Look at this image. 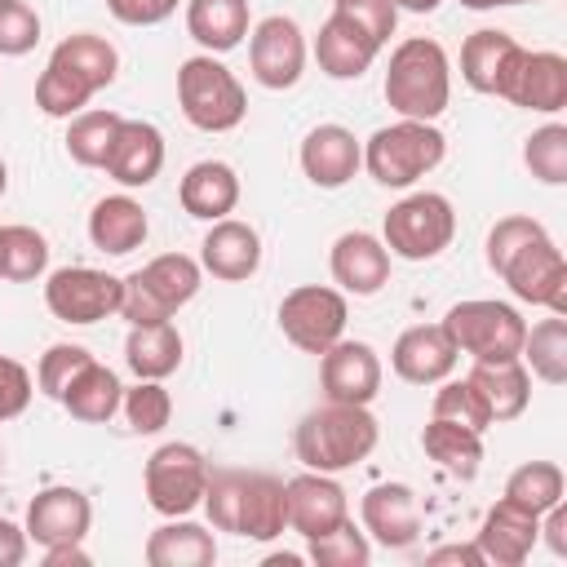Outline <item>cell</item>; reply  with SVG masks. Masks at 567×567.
<instances>
[{"label": "cell", "instance_id": "f5cc1de1", "mask_svg": "<svg viewBox=\"0 0 567 567\" xmlns=\"http://www.w3.org/2000/svg\"><path fill=\"white\" fill-rule=\"evenodd\" d=\"M425 563H430V567H443V563L487 567V563H483V554H478V545H439V549H430V554H425Z\"/></svg>", "mask_w": 567, "mask_h": 567}, {"label": "cell", "instance_id": "cb8c5ba5", "mask_svg": "<svg viewBox=\"0 0 567 567\" xmlns=\"http://www.w3.org/2000/svg\"><path fill=\"white\" fill-rule=\"evenodd\" d=\"M199 266L213 279H226V284L252 279L257 266H261V235H257V226H248L239 217L208 221V235L199 244Z\"/></svg>", "mask_w": 567, "mask_h": 567}, {"label": "cell", "instance_id": "bcb514c9", "mask_svg": "<svg viewBox=\"0 0 567 567\" xmlns=\"http://www.w3.org/2000/svg\"><path fill=\"white\" fill-rule=\"evenodd\" d=\"M89 359H93V354H89L84 346H71V341L49 346V350L40 354V368H35V385H40V394L62 399V390L71 385V377H75Z\"/></svg>", "mask_w": 567, "mask_h": 567}, {"label": "cell", "instance_id": "83f0119b", "mask_svg": "<svg viewBox=\"0 0 567 567\" xmlns=\"http://www.w3.org/2000/svg\"><path fill=\"white\" fill-rule=\"evenodd\" d=\"M177 199H182V208H186L190 217H199V221H221V217H230L235 204H239V173H235L230 164H221V159H199V164H190V168L182 173Z\"/></svg>", "mask_w": 567, "mask_h": 567}, {"label": "cell", "instance_id": "4dcf8cb0", "mask_svg": "<svg viewBox=\"0 0 567 567\" xmlns=\"http://www.w3.org/2000/svg\"><path fill=\"white\" fill-rule=\"evenodd\" d=\"M146 563L151 567H213L217 563V540L204 523L168 518L146 536Z\"/></svg>", "mask_w": 567, "mask_h": 567}, {"label": "cell", "instance_id": "f546056e", "mask_svg": "<svg viewBox=\"0 0 567 567\" xmlns=\"http://www.w3.org/2000/svg\"><path fill=\"white\" fill-rule=\"evenodd\" d=\"M182 332L173 319L159 323H133L124 337V363L137 381H164L182 368Z\"/></svg>", "mask_w": 567, "mask_h": 567}, {"label": "cell", "instance_id": "db71d44e", "mask_svg": "<svg viewBox=\"0 0 567 567\" xmlns=\"http://www.w3.org/2000/svg\"><path fill=\"white\" fill-rule=\"evenodd\" d=\"M44 567H89V549H84V540L44 545Z\"/></svg>", "mask_w": 567, "mask_h": 567}, {"label": "cell", "instance_id": "277c9868", "mask_svg": "<svg viewBox=\"0 0 567 567\" xmlns=\"http://www.w3.org/2000/svg\"><path fill=\"white\" fill-rule=\"evenodd\" d=\"M381 89L399 120H439L452 102V62H447L443 44L430 35L399 40Z\"/></svg>", "mask_w": 567, "mask_h": 567}, {"label": "cell", "instance_id": "7c38bea8", "mask_svg": "<svg viewBox=\"0 0 567 567\" xmlns=\"http://www.w3.org/2000/svg\"><path fill=\"white\" fill-rule=\"evenodd\" d=\"M120 297H124V279H115L97 266H62L44 279L49 315L62 323H80V328L120 315Z\"/></svg>", "mask_w": 567, "mask_h": 567}, {"label": "cell", "instance_id": "e0dca14e", "mask_svg": "<svg viewBox=\"0 0 567 567\" xmlns=\"http://www.w3.org/2000/svg\"><path fill=\"white\" fill-rule=\"evenodd\" d=\"M536 540H540V514H532L527 505H518L509 496H501L483 514V527L474 536L487 567H523L532 558Z\"/></svg>", "mask_w": 567, "mask_h": 567}, {"label": "cell", "instance_id": "680465c9", "mask_svg": "<svg viewBox=\"0 0 567 567\" xmlns=\"http://www.w3.org/2000/svg\"><path fill=\"white\" fill-rule=\"evenodd\" d=\"M4 190H9V164L0 159V199H4Z\"/></svg>", "mask_w": 567, "mask_h": 567}, {"label": "cell", "instance_id": "52a82bcc", "mask_svg": "<svg viewBox=\"0 0 567 567\" xmlns=\"http://www.w3.org/2000/svg\"><path fill=\"white\" fill-rule=\"evenodd\" d=\"M204 284V266L186 252H159L151 257L142 270H133L124 279V297H120V315L133 323H159L173 319L186 301H195Z\"/></svg>", "mask_w": 567, "mask_h": 567}, {"label": "cell", "instance_id": "b9f144b4", "mask_svg": "<svg viewBox=\"0 0 567 567\" xmlns=\"http://www.w3.org/2000/svg\"><path fill=\"white\" fill-rule=\"evenodd\" d=\"M430 416H443V421H456V425H470V430H487L492 425L487 403H483V394H478V385L470 377H461V381L443 377L439 390H434Z\"/></svg>", "mask_w": 567, "mask_h": 567}, {"label": "cell", "instance_id": "7a4b0ae2", "mask_svg": "<svg viewBox=\"0 0 567 567\" xmlns=\"http://www.w3.org/2000/svg\"><path fill=\"white\" fill-rule=\"evenodd\" d=\"M204 514L217 532L244 540H275L288 532V496L284 478L261 470H217L204 487Z\"/></svg>", "mask_w": 567, "mask_h": 567}, {"label": "cell", "instance_id": "9a60e30c", "mask_svg": "<svg viewBox=\"0 0 567 567\" xmlns=\"http://www.w3.org/2000/svg\"><path fill=\"white\" fill-rule=\"evenodd\" d=\"M319 385L332 403H359L368 408L381 394V359L368 341L341 337L319 354Z\"/></svg>", "mask_w": 567, "mask_h": 567}, {"label": "cell", "instance_id": "6da1fadb", "mask_svg": "<svg viewBox=\"0 0 567 567\" xmlns=\"http://www.w3.org/2000/svg\"><path fill=\"white\" fill-rule=\"evenodd\" d=\"M115 75H120L115 44L106 35L75 31L49 53V62H44V71L35 80V106L49 120H71V115H80L89 106L93 93L115 84Z\"/></svg>", "mask_w": 567, "mask_h": 567}, {"label": "cell", "instance_id": "ee69618b", "mask_svg": "<svg viewBox=\"0 0 567 567\" xmlns=\"http://www.w3.org/2000/svg\"><path fill=\"white\" fill-rule=\"evenodd\" d=\"M40 44V13L27 0H0V58H22Z\"/></svg>", "mask_w": 567, "mask_h": 567}, {"label": "cell", "instance_id": "681fc988", "mask_svg": "<svg viewBox=\"0 0 567 567\" xmlns=\"http://www.w3.org/2000/svg\"><path fill=\"white\" fill-rule=\"evenodd\" d=\"M182 0H106L111 18L124 22V27H159L177 13Z\"/></svg>", "mask_w": 567, "mask_h": 567}, {"label": "cell", "instance_id": "5b68a950", "mask_svg": "<svg viewBox=\"0 0 567 567\" xmlns=\"http://www.w3.org/2000/svg\"><path fill=\"white\" fill-rule=\"evenodd\" d=\"M447 155V137L434 128V120H394L381 124L363 142V168L385 190H408L425 173H434Z\"/></svg>", "mask_w": 567, "mask_h": 567}, {"label": "cell", "instance_id": "e575fe53", "mask_svg": "<svg viewBox=\"0 0 567 567\" xmlns=\"http://www.w3.org/2000/svg\"><path fill=\"white\" fill-rule=\"evenodd\" d=\"M421 447L439 470H447L452 478H465V483L483 465V430H470V425H456L443 416H430V425L421 430Z\"/></svg>", "mask_w": 567, "mask_h": 567}, {"label": "cell", "instance_id": "f6af8a7d", "mask_svg": "<svg viewBox=\"0 0 567 567\" xmlns=\"http://www.w3.org/2000/svg\"><path fill=\"white\" fill-rule=\"evenodd\" d=\"M545 235V226L536 221V217H523V213H509V217H501L492 230H487V244H483V257H487V266L492 270H501L523 244H532V239H540Z\"/></svg>", "mask_w": 567, "mask_h": 567}, {"label": "cell", "instance_id": "1f68e13d", "mask_svg": "<svg viewBox=\"0 0 567 567\" xmlns=\"http://www.w3.org/2000/svg\"><path fill=\"white\" fill-rule=\"evenodd\" d=\"M248 31V0H186V35L204 53H230Z\"/></svg>", "mask_w": 567, "mask_h": 567}, {"label": "cell", "instance_id": "60d3db41", "mask_svg": "<svg viewBox=\"0 0 567 567\" xmlns=\"http://www.w3.org/2000/svg\"><path fill=\"white\" fill-rule=\"evenodd\" d=\"M523 164H527V173H532L536 182L563 186V182H567V124L549 120V124H540L536 133H527V142H523Z\"/></svg>", "mask_w": 567, "mask_h": 567}, {"label": "cell", "instance_id": "30bf717a", "mask_svg": "<svg viewBox=\"0 0 567 567\" xmlns=\"http://www.w3.org/2000/svg\"><path fill=\"white\" fill-rule=\"evenodd\" d=\"M208 474H213L208 456L195 443H159L146 456V470H142L146 505L155 514H164V518H182V514L199 509Z\"/></svg>", "mask_w": 567, "mask_h": 567}, {"label": "cell", "instance_id": "8d00e7d4", "mask_svg": "<svg viewBox=\"0 0 567 567\" xmlns=\"http://www.w3.org/2000/svg\"><path fill=\"white\" fill-rule=\"evenodd\" d=\"M49 270V239L35 226H0V279L31 284Z\"/></svg>", "mask_w": 567, "mask_h": 567}, {"label": "cell", "instance_id": "836d02e7", "mask_svg": "<svg viewBox=\"0 0 567 567\" xmlns=\"http://www.w3.org/2000/svg\"><path fill=\"white\" fill-rule=\"evenodd\" d=\"M120 399H124L120 377H115L106 363L89 359V363L71 377V385L62 390V399H58V403H62L75 421H84V425H106V421L120 412Z\"/></svg>", "mask_w": 567, "mask_h": 567}, {"label": "cell", "instance_id": "d4e9b609", "mask_svg": "<svg viewBox=\"0 0 567 567\" xmlns=\"http://www.w3.org/2000/svg\"><path fill=\"white\" fill-rule=\"evenodd\" d=\"M106 177H115L120 186H151L164 168V133L151 120H120L115 142L106 151Z\"/></svg>", "mask_w": 567, "mask_h": 567}, {"label": "cell", "instance_id": "7bdbcfd3", "mask_svg": "<svg viewBox=\"0 0 567 567\" xmlns=\"http://www.w3.org/2000/svg\"><path fill=\"white\" fill-rule=\"evenodd\" d=\"M120 412H124L133 434H159L173 416V394L164 390V381H137L124 390Z\"/></svg>", "mask_w": 567, "mask_h": 567}, {"label": "cell", "instance_id": "c3c4849f", "mask_svg": "<svg viewBox=\"0 0 567 567\" xmlns=\"http://www.w3.org/2000/svg\"><path fill=\"white\" fill-rule=\"evenodd\" d=\"M31 394H35L31 372H27L18 359L0 354V425H4V421H13V416H22V412H27V403H31Z\"/></svg>", "mask_w": 567, "mask_h": 567}, {"label": "cell", "instance_id": "91938a15", "mask_svg": "<svg viewBox=\"0 0 567 567\" xmlns=\"http://www.w3.org/2000/svg\"><path fill=\"white\" fill-rule=\"evenodd\" d=\"M509 4H536V0H509Z\"/></svg>", "mask_w": 567, "mask_h": 567}, {"label": "cell", "instance_id": "94428289", "mask_svg": "<svg viewBox=\"0 0 567 567\" xmlns=\"http://www.w3.org/2000/svg\"><path fill=\"white\" fill-rule=\"evenodd\" d=\"M0 465H4V452H0Z\"/></svg>", "mask_w": 567, "mask_h": 567}, {"label": "cell", "instance_id": "4316f807", "mask_svg": "<svg viewBox=\"0 0 567 567\" xmlns=\"http://www.w3.org/2000/svg\"><path fill=\"white\" fill-rule=\"evenodd\" d=\"M505 102H514L523 111L558 115L567 106V58L554 53V49L523 53V62H518V71L505 89Z\"/></svg>", "mask_w": 567, "mask_h": 567}, {"label": "cell", "instance_id": "7dc6e473", "mask_svg": "<svg viewBox=\"0 0 567 567\" xmlns=\"http://www.w3.org/2000/svg\"><path fill=\"white\" fill-rule=\"evenodd\" d=\"M332 9L346 13L350 22H359L381 49L390 44V35H394V27H399V9H394V0H332Z\"/></svg>", "mask_w": 567, "mask_h": 567}, {"label": "cell", "instance_id": "3957f363", "mask_svg": "<svg viewBox=\"0 0 567 567\" xmlns=\"http://www.w3.org/2000/svg\"><path fill=\"white\" fill-rule=\"evenodd\" d=\"M377 439H381V425H377V416L368 408L323 399L319 408H310L297 421L292 452H297V461L306 470L341 474V470H354L359 461H368Z\"/></svg>", "mask_w": 567, "mask_h": 567}, {"label": "cell", "instance_id": "8fae6325", "mask_svg": "<svg viewBox=\"0 0 567 567\" xmlns=\"http://www.w3.org/2000/svg\"><path fill=\"white\" fill-rule=\"evenodd\" d=\"M346 319H350L346 292L328 284H301L279 301V332L306 354H323L332 341H341Z\"/></svg>", "mask_w": 567, "mask_h": 567}, {"label": "cell", "instance_id": "44dd1931", "mask_svg": "<svg viewBox=\"0 0 567 567\" xmlns=\"http://www.w3.org/2000/svg\"><path fill=\"white\" fill-rule=\"evenodd\" d=\"M328 270L341 292L377 297L390 284V248L368 230H346V235H337V244L328 252Z\"/></svg>", "mask_w": 567, "mask_h": 567}, {"label": "cell", "instance_id": "7402d4cb", "mask_svg": "<svg viewBox=\"0 0 567 567\" xmlns=\"http://www.w3.org/2000/svg\"><path fill=\"white\" fill-rule=\"evenodd\" d=\"M390 368L408 385H439L456 368V346L443 332V323H416V328L399 332V341L390 350Z\"/></svg>", "mask_w": 567, "mask_h": 567}, {"label": "cell", "instance_id": "d6a6232c", "mask_svg": "<svg viewBox=\"0 0 567 567\" xmlns=\"http://www.w3.org/2000/svg\"><path fill=\"white\" fill-rule=\"evenodd\" d=\"M470 381L478 385L487 416L492 421H518L532 403V372L523 359H505V363H474Z\"/></svg>", "mask_w": 567, "mask_h": 567}, {"label": "cell", "instance_id": "74e56055", "mask_svg": "<svg viewBox=\"0 0 567 567\" xmlns=\"http://www.w3.org/2000/svg\"><path fill=\"white\" fill-rule=\"evenodd\" d=\"M124 115L115 111H80L66 120V155L80 164V168H102L106 164V151L115 142V128H120Z\"/></svg>", "mask_w": 567, "mask_h": 567}, {"label": "cell", "instance_id": "484cf974", "mask_svg": "<svg viewBox=\"0 0 567 567\" xmlns=\"http://www.w3.org/2000/svg\"><path fill=\"white\" fill-rule=\"evenodd\" d=\"M377 53H381V44L337 9L323 18V27L315 35V62L328 80H359L377 62Z\"/></svg>", "mask_w": 567, "mask_h": 567}, {"label": "cell", "instance_id": "4fadbf2b", "mask_svg": "<svg viewBox=\"0 0 567 567\" xmlns=\"http://www.w3.org/2000/svg\"><path fill=\"white\" fill-rule=\"evenodd\" d=\"M509 292L527 306H545L549 315H567V257L549 239V230L532 244H523L501 270H496Z\"/></svg>", "mask_w": 567, "mask_h": 567}, {"label": "cell", "instance_id": "11a10c76", "mask_svg": "<svg viewBox=\"0 0 567 567\" xmlns=\"http://www.w3.org/2000/svg\"><path fill=\"white\" fill-rule=\"evenodd\" d=\"M443 0H394V9L399 13H434Z\"/></svg>", "mask_w": 567, "mask_h": 567}, {"label": "cell", "instance_id": "2e32d148", "mask_svg": "<svg viewBox=\"0 0 567 567\" xmlns=\"http://www.w3.org/2000/svg\"><path fill=\"white\" fill-rule=\"evenodd\" d=\"M284 496H288V532H297L301 540L323 536L350 518V501L337 474H319V470L292 474L284 483Z\"/></svg>", "mask_w": 567, "mask_h": 567}, {"label": "cell", "instance_id": "ac0fdd59", "mask_svg": "<svg viewBox=\"0 0 567 567\" xmlns=\"http://www.w3.org/2000/svg\"><path fill=\"white\" fill-rule=\"evenodd\" d=\"M359 527L385 549H408L421 536V501L408 483H377L359 501Z\"/></svg>", "mask_w": 567, "mask_h": 567}, {"label": "cell", "instance_id": "d6986e66", "mask_svg": "<svg viewBox=\"0 0 567 567\" xmlns=\"http://www.w3.org/2000/svg\"><path fill=\"white\" fill-rule=\"evenodd\" d=\"M523 44L509 35V31H496V27H478L465 35L461 44V80L474 89V93H487V97H505L518 62H523Z\"/></svg>", "mask_w": 567, "mask_h": 567}, {"label": "cell", "instance_id": "8992f818", "mask_svg": "<svg viewBox=\"0 0 567 567\" xmlns=\"http://www.w3.org/2000/svg\"><path fill=\"white\" fill-rule=\"evenodd\" d=\"M177 106L199 133H230L248 115V93L217 53H195L177 66Z\"/></svg>", "mask_w": 567, "mask_h": 567}, {"label": "cell", "instance_id": "f1b7e54d", "mask_svg": "<svg viewBox=\"0 0 567 567\" xmlns=\"http://www.w3.org/2000/svg\"><path fill=\"white\" fill-rule=\"evenodd\" d=\"M151 235V221H146V208L133 199V195H106L93 204L89 213V239L97 252L106 257H124L133 248H142Z\"/></svg>", "mask_w": 567, "mask_h": 567}, {"label": "cell", "instance_id": "603a6c76", "mask_svg": "<svg viewBox=\"0 0 567 567\" xmlns=\"http://www.w3.org/2000/svg\"><path fill=\"white\" fill-rule=\"evenodd\" d=\"M93 523V505L80 487H44L27 505V540L35 545H62V540H84Z\"/></svg>", "mask_w": 567, "mask_h": 567}, {"label": "cell", "instance_id": "5bb4252c", "mask_svg": "<svg viewBox=\"0 0 567 567\" xmlns=\"http://www.w3.org/2000/svg\"><path fill=\"white\" fill-rule=\"evenodd\" d=\"M248 71L261 89L284 93L306 75V35L292 18L270 13L248 31Z\"/></svg>", "mask_w": 567, "mask_h": 567}, {"label": "cell", "instance_id": "f907efd6", "mask_svg": "<svg viewBox=\"0 0 567 567\" xmlns=\"http://www.w3.org/2000/svg\"><path fill=\"white\" fill-rule=\"evenodd\" d=\"M540 540L549 545L554 558H567V505L554 501L545 514H540Z\"/></svg>", "mask_w": 567, "mask_h": 567}, {"label": "cell", "instance_id": "816d5d0a", "mask_svg": "<svg viewBox=\"0 0 567 567\" xmlns=\"http://www.w3.org/2000/svg\"><path fill=\"white\" fill-rule=\"evenodd\" d=\"M27 558V527L0 518V567H18Z\"/></svg>", "mask_w": 567, "mask_h": 567}, {"label": "cell", "instance_id": "6f0895ef", "mask_svg": "<svg viewBox=\"0 0 567 567\" xmlns=\"http://www.w3.org/2000/svg\"><path fill=\"white\" fill-rule=\"evenodd\" d=\"M266 563H270V567H297L301 558H297V554H270Z\"/></svg>", "mask_w": 567, "mask_h": 567}, {"label": "cell", "instance_id": "ab89813d", "mask_svg": "<svg viewBox=\"0 0 567 567\" xmlns=\"http://www.w3.org/2000/svg\"><path fill=\"white\" fill-rule=\"evenodd\" d=\"M306 558L315 567H368L372 563V540L363 527H354V518H346L341 527L310 536L306 540Z\"/></svg>", "mask_w": 567, "mask_h": 567}, {"label": "cell", "instance_id": "ba28073f", "mask_svg": "<svg viewBox=\"0 0 567 567\" xmlns=\"http://www.w3.org/2000/svg\"><path fill=\"white\" fill-rule=\"evenodd\" d=\"M443 332L452 337L456 354H470L474 363H505L523 354V337H527V319L496 297H470L456 301L443 315Z\"/></svg>", "mask_w": 567, "mask_h": 567}, {"label": "cell", "instance_id": "9c48e42d", "mask_svg": "<svg viewBox=\"0 0 567 567\" xmlns=\"http://www.w3.org/2000/svg\"><path fill=\"white\" fill-rule=\"evenodd\" d=\"M456 235V213L452 199L439 190H412L399 204H390L385 221H381V244L390 248V257L403 261H434Z\"/></svg>", "mask_w": 567, "mask_h": 567}, {"label": "cell", "instance_id": "f35d334b", "mask_svg": "<svg viewBox=\"0 0 567 567\" xmlns=\"http://www.w3.org/2000/svg\"><path fill=\"white\" fill-rule=\"evenodd\" d=\"M563 492H567V478H563V470L554 461H523L505 478V496L527 505L532 514H545L554 501H563Z\"/></svg>", "mask_w": 567, "mask_h": 567}, {"label": "cell", "instance_id": "ffe728a7", "mask_svg": "<svg viewBox=\"0 0 567 567\" xmlns=\"http://www.w3.org/2000/svg\"><path fill=\"white\" fill-rule=\"evenodd\" d=\"M301 173L319 190H341L359 168H363V142L346 124H315L301 137Z\"/></svg>", "mask_w": 567, "mask_h": 567}, {"label": "cell", "instance_id": "9f6ffc18", "mask_svg": "<svg viewBox=\"0 0 567 567\" xmlns=\"http://www.w3.org/2000/svg\"><path fill=\"white\" fill-rule=\"evenodd\" d=\"M465 9H474V13H487V9H505L509 0H461Z\"/></svg>", "mask_w": 567, "mask_h": 567}, {"label": "cell", "instance_id": "d590c367", "mask_svg": "<svg viewBox=\"0 0 567 567\" xmlns=\"http://www.w3.org/2000/svg\"><path fill=\"white\" fill-rule=\"evenodd\" d=\"M518 359L545 385H563L567 381V319L563 315H549V319L532 323L527 337H523V354Z\"/></svg>", "mask_w": 567, "mask_h": 567}]
</instances>
